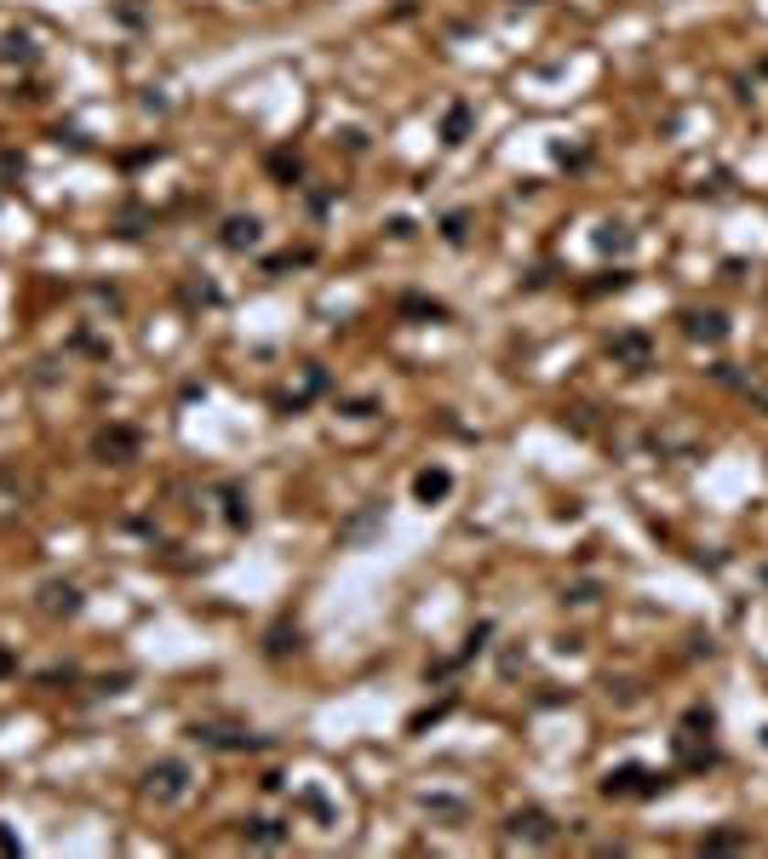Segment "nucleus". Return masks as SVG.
Wrapping results in <instances>:
<instances>
[{
	"instance_id": "1",
	"label": "nucleus",
	"mask_w": 768,
	"mask_h": 859,
	"mask_svg": "<svg viewBox=\"0 0 768 859\" xmlns=\"http://www.w3.org/2000/svg\"><path fill=\"white\" fill-rule=\"evenodd\" d=\"M189 790H196V773H189V762H178V757L149 762L144 779H138V797H144L149 808H178Z\"/></svg>"
},
{
	"instance_id": "26",
	"label": "nucleus",
	"mask_w": 768,
	"mask_h": 859,
	"mask_svg": "<svg viewBox=\"0 0 768 859\" xmlns=\"http://www.w3.org/2000/svg\"><path fill=\"white\" fill-rule=\"evenodd\" d=\"M562 601H596V585H573V590H562Z\"/></svg>"
},
{
	"instance_id": "3",
	"label": "nucleus",
	"mask_w": 768,
	"mask_h": 859,
	"mask_svg": "<svg viewBox=\"0 0 768 859\" xmlns=\"http://www.w3.org/2000/svg\"><path fill=\"white\" fill-rule=\"evenodd\" d=\"M87 453H92L98 464H133V459L144 453V436H138L133 424H103L98 436H92Z\"/></svg>"
},
{
	"instance_id": "10",
	"label": "nucleus",
	"mask_w": 768,
	"mask_h": 859,
	"mask_svg": "<svg viewBox=\"0 0 768 859\" xmlns=\"http://www.w3.org/2000/svg\"><path fill=\"white\" fill-rule=\"evenodd\" d=\"M219 241H224V252H252V247L264 241V224L252 218V212H236V218H224Z\"/></svg>"
},
{
	"instance_id": "9",
	"label": "nucleus",
	"mask_w": 768,
	"mask_h": 859,
	"mask_svg": "<svg viewBox=\"0 0 768 859\" xmlns=\"http://www.w3.org/2000/svg\"><path fill=\"white\" fill-rule=\"evenodd\" d=\"M682 333L694 344H722L729 338V315L722 310H682Z\"/></svg>"
},
{
	"instance_id": "23",
	"label": "nucleus",
	"mask_w": 768,
	"mask_h": 859,
	"mask_svg": "<svg viewBox=\"0 0 768 859\" xmlns=\"http://www.w3.org/2000/svg\"><path fill=\"white\" fill-rule=\"evenodd\" d=\"M419 808H424V813H436V820H464V808H459V802H447V797H424Z\"/></svg>"
},
{
	"instance_id": "14",
	"label": "nucleus",
	"mask_w": 768,
	"mask_h": 859,
	"mask_svg": "<svg viewBox=\"0 0 768 859\" xmlns=\"http://www.w3.org/2000/svg\"><path fill=\"white\" fill-rule=\"evenodd\" d=\"M287 836H293V831H287L282 820H241V843H247V848H282Z\"/></svg>"
},
{
	"instance_id": "15",
	"label": "nucleus",
	"mask_w": 768,
	"mask_h": 859,
	"mask_svg": "<svg viewBox=\"0 0 768 859\" xmlns=\"http://www.w3.org/2000/svg\"><path fill=\"white\" fill-rule=\"evenodd\" d=\"M447 493H453V476H447L442 464H431V470H419V476H413V499L419 504H436V499H447Z\"/></svg>"
},
{
	"instance_id": "27",
	"label": "nucleus",
	"mask_w": 768,
	"mask_h": 859,
	"mask_svg": "<svg viewBox=\"0 0 768 859\" xmlns=\"http://www.w3.org/2000/svg\"><path fill=\"white\" fill-rule=\"evenodd\" d=\"M6 676H17V659H12L6 648H0V682H6Z\"/></svg>"
},
{
	"instance_id": "20",
	"label": "nucleus",
	"mask_w": 768,
	"mask_h": 859,
	"mask_svg": "<svg viewBox=\"0 0 768 859\" xmlns=\"http://www.w3.org/2000/svg\"><path fill=\"white\" fill-rule=\"evenodd\" d=\"M596 247H603V252H631V229L625 224H603V229H596Z\"/></svg>"
},
{
	"instance_id": "12",
	"label": "nucleus",
	"mask_w": 768,
	"mask_h": 859,
	"mask_svg": "<svg viewBox=\"0 0 768 859\" xmlns=\"http://www.w3.org/2000/svg\"><path fill=\"white\" fill-rule=\"evenodd\" d=\"M379 527H384V504H368V510H356L350 522L338 527V545H368Z\"/></svg>"
},
{
	"instance_id": "13",
	"label": "nucleus",
	"mask_w": 768,
	"mask_h": 859,
	"mask_svg": "<svg viewBox=\"0 0 768 859\" xmlns=\"http://www.w3.org/2000/svg\"><path fill=\"white\" fill-rule=\"evenodd\" d=\"M264 166H270V178L282 184V189L304 184V155H298V149H270V155H264Z\"/></svg>"
},
{
	"instance_id": "2",
	"label": "nucleus",
	"mask_w": 768,
	"mask_h": 859,
	"mask_svg": "<svg viewBox=\"0 0 768 859\" xmlns=\"http://www.w3.org/2000/svg\"><path fill=\"white\" fill-rule=\"evenodd\" d=\"M671 785V773H648L643 762H620V768H608L603 773V797H659V790Z\"/></svg>"
},
{
	"instance_id": "24",
	"label": "nucleus",
	"mask_w": 768,
	"mask_h": 859,
	"mask_svg": "<svg viewBox=\"0 0 768 859\" xmlns=\"http://www.w3.org/2000/svg\"><path fill=\"white\" fill-rule=\"evenodd\" d=\"M487 636H494V625H476V631H471V642H464V653H459V664H464V659H476V653L487 648Z\"/></svg>"
},
{
	"instance_id": "4",
	"label": "nucleus",
	"mask_w": 768,
	"mask_h": 859,
	"mask_svg": "<svg viewBox=\"0 0 768 859\" xmlns=\"http://www.w3.org/2000/svg\"><path fill=\"white\" fill-rule=\"evenodd\" d=\"M562 836V825L550 820L545 808H517L505 820V843H528V848H545V843H557Z\"/></svg>"
},
{
	"instance_id": "25",
	"label": "nucleus",
	"mask_w": 768,
	"mask_h": 859,
	"mask_svg": "<svg viewBox=\"0 0 768 859\" xmlns=\"http://www.w3.org/2000/svg\"><path fill=\"white\" fill-rule=\"evenodd\" d=\"M447 711H453V705H431V711H419V716H413L408 727H413V734H424V727H431V722H442Z\"/></svg>"
},
{
	"instance_id": "18",
	"label": "nucleus",
	"mask_w": 768,
	"mask_h": 859,
	"mask_svg": "<svg viewBox=\"0 0 768 859\" xmlns=\"http://www.w3.org/2000/svg\"><path fill=\"white\" fill-rule=\"evenodd\" d=\"M740 848H752V836H745V831H711V836H699V854H740Z\"/></svg>"
},
{
	"instance_id": "29",
	"label": "nucleus",
	"mask_w": 768,
	"mask_h": 859,
	"mask_svg": "<svg viewBox=\"0 0 768 859\" xmlns=\"http://www.w3.org/2000/svg\"><path fill=\"white\" fill-rule=\"evenodd\" d=\"M757 401H763V407H768V390H763V396H757Z\"/></svg>"
},
{
	"instance_id": "11",
	"label": "nucleus",
	"mask_w": 768,
	"mask_h": 859,
	"mask_svg": "<svg viewBox=\"0 0 768 859\" xmlns=\"http://www.w3.org/2000/svg\"><path fill=\"white\" fill-rule=\"evenodd\" d=\"M471 126H476V110H471L464 98H453V103L442 110V143H447V149H459L464 138H471Z\"/></svg>"
},
{
	"instance_id": "5",
	"label": "nucleus",
	"mask_w": 768,
	"mask_h": 859,
	"mask_svg": "<svg viewBox=\"0 0 768 859\" xmlns=\"http://www.w3.org/2000/svg\"><path fill=\"white\" fill-rule=\"evenodd\" d=\"M80 608H87V596H80V585H69V578H47V585L35 590V613L40 619H75Z\"/></svg>"
},
{
	"instance_id": "16",
	"label": "nucleus",
	"mask_w": 768,
	"mask_h": 859,
	"mask_svg": "<svg viewBox=\"0 0 768 859\" xmlns=\"http://www.w3.org/2000/svg\"><path fill=\"white\" fill-rule=\"evenodd\" d=\"M219 499H224V522L236 527V533H247V527H252V504H247V493H241L236 482H219Z\"/></svg>"
},
{
	"instance_id": "28",
	"label": "nucleus",
	"mask_w": 768,
	"mask_h": 859,
	"mask_svg": "<svg viewBox=\"0 0 768 859\" xmlns=\"http://www.w3.org/2000/svg\"><path fill=\"white\" fill-rule=\"evenodd\" d=\"M0 848H6V854H17V836H12L6 825H0Z\"/></svg>"
},
{
	"instance_id": "22",
	"label": "nucleus",
	"mask_w": 768,
	"mask_h": 859,
	"mask_svg": "<svg viewBox=\"0 0 768 859\" xmlns=\"http://www.w3.org/2000/svg\"><path fill=\"white\" fill-rule=\"evenodd\" d=\"M264 648H270V659H282L287 648H298V631H287V625H275V631H270V642H264Z\"/></svg>"
},
{
	"instance_id": "17",
	"label": "nucleus",
	"mask_w": 768,
	"mask_h": 859,
	"mask_svg": "<svg viewBox=\"0 0 768 859\" xmlns=\"http://www.w3.org/2000/svg\"><path fill=\"white\" fill-rule=\"evenodd\" d=\"M0 63H35V35L29 29H12L0 40Z\"/></svg>"
},
{
	"instance_id": "19",
	"label": "nucleus",
	"mask_w": 768,
	"mask_h": 859,
	"mask_svg": "<svg viewBox=\"0 0 768 859\" xmlns=\"http://www.w3.org/2000/svg\"><path fill=\"white\" fill-rule=\"evenodd\" d=\"M442 241H447V247H464V241H471V212H447V218H442Z\"/></svg>"
},
{
	"instance_id": "21",
	"label": "nucleus",
	"mask_w": 768,
	"mask_h": 859,
	"mask_svg": "<svg viewBox=\"0 0 768 859\" xmlns=\"http://www.w3.org/2000/svg\"><path fill=\"white\" fill-rule=\"evenodd\" d=\"M401 310H408V315H424V321H447V304H436V298H419V292L401 298Z\"/></svg>"
},
{
	"instance_id": "8",
	"label": "nucleus",
	"mask_w": 768,
	"mask_h": 859,
	"mask_svg": "<svg viewBox=\"0 0 768 859\" xmlns=\"http://www.w3.org/2000/svg\"><path fill=\"white\" fill-rule=\"evenodd\" d=\"M29 504H35V487L24 476H12V470H0V527H12Z\"/></svg>"
},
{
	"instance_id": "7",
	"label": "nucleus",
	"mask_w": 768,
	"mask_h": 859,
	"mask_svg": "<svg viewBox=\"0 0 768 859\" xmlns=\"http://www.w3.org/2000/svg\"><path fill=\"white\" fill-rule=\"evenodd\" d=\"M608 355L620 361V367H631V373H643V367H654V338L643 333V327H620L608 338Z\"/></svg>"
},
{
	"instance_id": "6",
	"label": "nucleus",
	"mask_w": 768,
	"mask_h": 859,
	"mask_svg": "<svg viewBox=\"0 0 768 859\" xmlns=\"http://www.w3.org/2000/svg\"><path fill=\"white\" fill-rule=\"evenodd\" d=\"M184 739H189V745H201V750H259V745H264L259 734H241V727H219V722H189V727H184Z\"/></svg>"
}]
</instances>
